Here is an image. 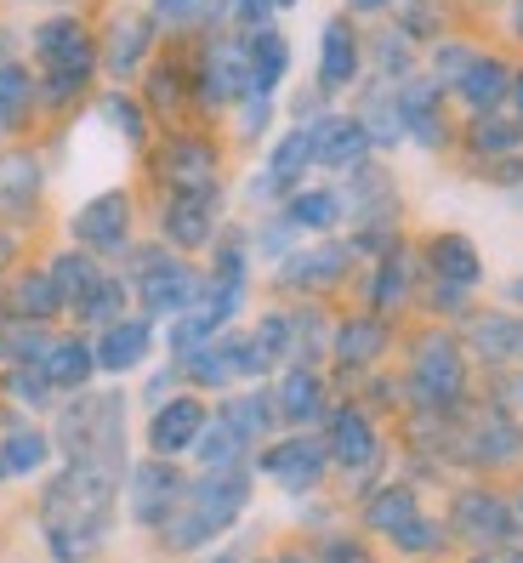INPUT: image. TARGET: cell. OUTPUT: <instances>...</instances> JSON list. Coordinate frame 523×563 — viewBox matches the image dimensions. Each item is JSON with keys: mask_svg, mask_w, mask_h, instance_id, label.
I'll return each instance as SVG.
<instances>
[{"mask_svg": "<svg viewBox=\"0 0 523 563\" xmlns=\"http://www.w3.org/2000/svg\"><path fill=\"white\" fill-rule=\"evenodd\" d=\"M109 501H114V473L109 467H80L69 461L41 495V523L46 547L57 563H86L109 536Z\"/></svg>", "mask_w": 523, "mask_h": 563, "instance_id": "obj_1", "label": "cell"}, {"mask_svg": "<svg viewBox=\"0 0 523 563\" xmlns=\"http://www.w3.org/2000/svg\"><path fill=\"white\" fill-rule=\"evenodd\" d=\"M29 46H35L41 69H46V86H41L46 109L75 103V97L91 86V75H97V41H91V29L80 18H69V12L41 18L35 35H29Z\"/></svg>", "mask_w": 523, "mask_h": 563, "instance_id": "obj_2", "label": "cell"}, {"mask_svg": "<svg viewBox=\"0 0 523 563\" xmlns=\"http://www.w3.org/2000/svg\"><path fill=\"white\" fill-rule=\"evenodd\" d=\"M245 501H251V478L240 467H222V473H205L200 484H188L182 507L159 529H166V541L177 552H193V547H205L211 536H222V529L245 512Z\"/></svg>", "mask_w": 523, "mask_h": 563, "instance_id": "obj_3", "label": "cell"}, {"mask_svg": "<svg viewBox=\"0 0 523 563\" xmlns=\"http://www.w3.org/2000/svg\"><path fill=\"white\" fill-rule=\"evenodd\" d=\"M125 399L120 393H97V399H80L63 410V427H57V444L69 450V461L80 467H120V450H125Z\"/></svg>", "mask_w": 523, "mask_h": 563, "instance_id": "obj_4", "label": "cell"}, {"mask_svg": "<svg viewBox=\"0 0 523 563\" xmlns=\"http://www.w3.org/2000/svg\"><path fill=\"white\" fill-rule=\"evenodd\" d=\"M205 290V279L188 268L177 251H143L137 256V296L143 308L159 319H177L182 308H193V296Z\"/></svg>", "mask_w": 523, "mask_h": 563, "instance_id": "obj_5", "label": "cell"}, {"mask_svg": "<svg viewBox=\"0 0 523 563\" xmlns=\"http://www.w3.org/2000/svg\"><path fill=\"white\" fill-rule=\"evenodd\" d=\"M75 240L86 256H120L131 245V200L120 188H103V194H91V200L75 211Z\"/></svg>", "mask_w": 523, "mask_h": 563, "instance_id": "obj_6", "label": "cell"}, {"mask_svg": "<svg viewBox=\"0 0 523 563\" xmlns=\"http://www.w3.org/2000/svg\"><path fill=\"white\" fill-rule=\"evenodd\" d=\"M182 473L171 467L166 455L159 461H143V467H131V484H125V507L137 523H166L177 507H182Z\"/></svg>", "mask_w": 523, "mask_h": 563, "instance_id": "obj_7", "label": "cell"}, {"mask_svg": "<svg viewBox=\"0 0 523 563\" xmlns=\"http://www.w3.org/2000/svg\"><path fill=\"white\" fill-rule=\"evenodd\" d=\"M216 206L222 194L216 188H182L166 200V217H159V228H166V245L171 251H200L216 240Z\"/></svg>", "mask_w": 523, "mask_h": 563, "instance_id": "obj_8", "label": "cell"}, {"mask_svg": "<svg viewBox=\"0 0 523 563\" xmlns=\"http://www.w3.org/2000/svg\"><path fill=\"white\" fill-rule=\"evenodd\" d=\"M200 97L211 109H234L251 97V57L245 41H211V52L200 57Z\"/></svg>", "mask_w": 523, "mask_h": 563, "instance_id": "obj_9", "label": "cell"}, {"mask_svg": "<svg viewBox=\"0 0 523 563\" xmlns=\"http://www.w3.org/2000/svg\"><path fill=\"white\" fill-rule=\"evenodd\" d=\"M308 143H313V165H331V172H358L370 159V137L358 114H319L308 125Z\"/></svg>", "mask_w": 523, "mask_h": 563, "instance_id": "obj_10", "label": "cell"}, {"mask_svg": "<svg viewBox=\"0 0 523 563\" xmlns=\"http://www.w3.org/2000/svg\"><path fill=\"white\" fill-rule=\"evenodd\" d=\"M461 347H455L449 336H427L415 347V371H410V382H415V393L427 405H449V399H461Z\"/></svg>", "mask_w": 523, "mask_h": 563, "instance_id": "obj_11", "label": "cell"}, {"mask_svg": "<svg viewBox=\"0 0 523 563\" xmlns=\"http://www.w3.org/2000/svg\"><path fill=\"white\" fill-rule=\"evenodd\" d=\"M427 268H433V285H438V302L449 308V302H461V296L478 285V251L461 234H438L427 245Z\"/></svg>", "mask_w": 523, "mask_h": 563, "instance_id": "obj_12", "label": "cell"}, {"mask_svg": "<svg viewBox=\"0 0 523 563\" xmlns=\"http://www.w3.org/2000/svg\"><path fill=\"white\" fill-rule=\"evenodd\" d=\"M205 405L200 399H166L154 410V421H148V444H154V455H182V450H193L200 444V433H205Z\"/></svg>", "mask_w": 523, "mask_h": 563, "instance_id": "obj_13", "label": "cell"}, {"mask_svg": "<svg viewBox=\"0 0 523 563\" xmlns=\"http://www.w3.org/2000/svg\"><path fill=\"white\" fill-rule=\"evenodd\" d=\"M324 461H331V450H324L319 439H308V433H297V439H285V444H274L268 455H262V467H268V478L285 484V489H313L324 478Z\"/></svg>", "mask_w": 523, "mask_h": 563, "instance_id": "obj_14", "label": "cell"}, {"mask_svg": "<svg viewBox=\"0 0 523 563\" xmlns=\"http://www.w3.org/2000/svg\"><path fill=\"white\" fill-rule=\"evenodd\" d=\"M148 347H154V324L148 319H114L103 336L91 342V358H97V371L125 376V371H137V364L148 358Z\"/></svg>", "mask_w": 523, "mask_h": 563, "instance_id": "obj_15", "label": "cell"}, {"mask_svg": "<svg viewBox=\"0 0 523 563\" xmlns=\"http://www.w3.org/2000/svg\"><path fill=\"white\" fill-rule=\"evenodd\" d=\"M358 63H365V46H358L353 23L347 18H331L319 35V86L324 91H342L358 80Z\"/></svg>", "mask_w": 523, "mask_h": 563, "instance_id": "obj_16", "label": "cell"}, {"mask_svg": "<svg viewBox=\"0 0 523 563\" xmlns=\"http://www.w3.org/2000/svg\"><path fill=\"white\" fill-rule=\"evenodd\" d=\"M308 165H313L308 125L302 131H285V137L268 148V165H262V177H256V200H279V188H297Z\"/></svg>", "mask_w": 523, "mask_h": 563, "instance_id": "obj_17", "label": "cell"}, {"mask_svg": "<svg viewBox=\"0 0 523 563\" xmlns=\"http://www.w3.org/2000/svg\"><path fill=\"white\" fill-rule=\"evenodd\" d=\"M188 376L200 382V387H234V382L256 376V371H251V347H245V336H216L211 347L188 353Z\"/></svg>", "mask_w": 523, "mask_h": 563, "instance_id": "obj_18", "label": "cell"}, {"mask_svg": "<svg viewBox=\"0 0 523 563\" xmlns=\"http://www.w3.org/2000/svg\"><path fill=\"white\" fill-rule=\"evenodd\" d=\"M399 120H404L410 143L444 148V114H438V86L433 80H404L399 86Z\"/></svg>", "mask_w": 523, "mask_h": 563, "instance_id": "obj_19", "label": "cell"}, {"mask_svg": "<svg viewBox=\"0 0 523 563\" xmlns=\"http://www.w3.org/2000/svg\"><path fill=\"white\" fill-rule=\"evenodd\" d=\"M347 274V245H302L279 262V279L290 290H324Z\"/></svg>", "mask_w": 523, "mask_h": 563, "instance_id": "obj_20", "label": "cell"}, {"mask_svg": "<svg viewBox=\"0 0 523 563\" xmlns=\"http://www.w3.org/2000/svg\"><path fill=\"white\" fill-rule=\"evenodd\" d=\"M324 450L336 455V467L365 473L376 461V427H370V416L365 410H336L331 416V444H324Z\"/></svg>", "mask_w": 523, "mask_h": 563, "instance_id": "obj_21", "label": "cell"}, {"mask_svg": "<svg viewBox=\"0 0 523 563\" xmlns=\"http://www.w3.org/2000/svg\"><path fill=\"white\" fill-rule=\"evenodd\" d=\"M41 200V165L35 154H0V222L7 217H29Z\"/></svg>", "mask_w": 523, "mask_h": 563, "instance_id": "obj_22", "label": "cell"}, {"mask_svg": "<svg viewBox=\"0 0 523 563\" xmlns=\"http://www.w3.org/2000/svg\"><path fill=\"white\" fill-rule=\"evenodd\" d=\"M274 416L279 421H319L324 416V382L308 371V364H290L274 387Z\"/></svg>", "mask_w": 523, "mask_h": 563, "instance_id": "obj_23", "label": "cell"}, {"mask_svg": "<svg viewBox=\"0 0 523 563\" xmlns=\"http://www.w3.org/2000/svg\"><path fill=\"white\" fill-rule=\"evenodd\" d=\"M245 57H251V91L274 97V91H279V80L290 75V41L268 23V29H256V35L245 41Z\"/></svg>", "mask_w": 523, "mask_h": 563, "instance_id": "obj_24", "label": "cell"}, {"mask_svg": "<svg viewBox=\"0 0 523 563\" xmlns=\"http://www.w3.org/2000/svg\"><path fill=\"white\" fill-rule=\"evenodd\" d=\"M35 109H41V91L29 80V69L23 63H0V137H18Z\"/></svg>", "mask_w": 523, "mask_h": 563, "instance_id": "obj_25", "label": "cell"}, {"mask_svg": "<svg viewBox=\"0 0 523 563\" xmlns=\"http://www.w3.org/2000/svg\"><path fill=\"white\" fill-rule=\"evenodd\" d=\"M285 217L302 228V234H324V228H336L347 217V194L342 188H297L285 200Z\"/></svg>", "mask_w": 523, "mask_h": 563, "instance_id": "obj_26", "label": "cell"}, {"mask_svg": "<svg viewBox=\"0 0 523 563\" xmlns=\"http://www.w3.org/2000/svg\"><path fill=\"white\" fill-rule=\"evenodd\" d=\"M7 308H12V319H35V324H46L52 313H63L69 302H63V290L52 285V274L35 268V274H18V279H12Z\"/></svg>", "mask_w": 523, "mask_h": 563, "instance_id": "obj_27", "label": "cell"}, {"mask_svg": "<svg viewBox=\"0 0 523 563\" xmlns=\"http://www.w3.org/2000/svg\"><path fill=\"white\" fill-rule=\"evenodd\" d=\"M148 46H154V18H143V12L120 18V23L109 29V69H114L120 80L137 75L143 57H148Z\"/></svg>", "mask_w": 523, "mask_h": 563, "instance_id": "obj_28", "label": "cell"}, {"mask_svg": "<svg viewBox=\"0 0 523 563\" xmlns=\"http://www.w3.org/2000/svg\"><path fill=\"white\" fill-rule=\"evenodd\" d=\"M507 86H512L507 69H501L496 57H483V52L472 57V69L455 80V91H461V103H467L472 114H496V109H501V97H507Z\"/></svg>", "mask_w": 523, "mask_h": 563, "instance_id": "obj_29", "label": "cell"}, {"mask_svg": "<svg viewBox=\"0 0 523 563\" xmlns=\"http://www.w3.org/2000/svg\"><path fill=\"white\" fill-rule=\"evenodd\" d=\"M46 461H52V439L41 427H12V433L0 439V478H29V473H41Z\"/></svg>", "mask_w": 523, "mask_h": 563, "instance_id": "obj_30", "label": "cell"}, {"mask_svg": "<svg viewBox=\"0 0 523 563\" xmlns=\"http://www.w3.org/2000/svg\"><path fill=\"white\" fill-rule=\"evenodd\" d=\"M358 125H365L370 148H399L404 143V120H399V91L387 80L365 97V109H358Z\"/></svg>", "mask_w": 523, "mask_h": 563, "instance_id": "obj_31", "label": "cell"}, {"mask_svg": "<svg viewBox=\"0 0 523 563\" xmlns=\"http://www.w3.org/2000/svg\"><path fill=\"white\" fill-rule=\"evenodd\" d=\"M35 371L52 382V387H86L91 371H97V358H91V342H75V336H63L46 347V358L35 364Z\"/></svg>", "mask_w": 523, "mask_h": 563, "instance_id": "obj_32", "label": "cell"}, {"mask_svg": "<svg viewBox=\"0 0 523 563\" xmlns=\"http://www.w3.org/2000/svg\"><path fill=\"white\" fill-rule=\"evenodd\" d=\"M75 319L80 324H91V330H109L114 319H125V285L120 279H109V274H97L80 296H75Z\"/></svg>", "mask_w": 523, "mask_h": 563, "instance_id": "obj_33", "label": "cell"}, {"mask_svg": "<svg viewBox=\"0 0 523 563\" xmlns=\"http://www.w3.org/2000/svg\"><path fill=\"white\" fill-rule=\"evenodd\" d=\"M166 177H171V194H182V188H216V159H211V148L205 143H171L166 148Z\"/></svg>", "mask_w": 523, "mask_h": 563, "instance_id": "obj_34", "label": "cell"}, {"mask_svg": "<svg viewBox=\"0 0 523 563\" xmlns=\"http://www.w3.org/2000/svg\"><path fill=\"white\" fill-rule=\"evenodd\" d=\"M472 461H483V467H501V461H518V450H523V433H518V421H507V416H483L478 427H472Z\"/></svg>", "mask_w": 523, "mask_h": 563, "instance_id": "obj_35", "label": "cell"}, {"mask_svg": "<svg viewBox=\"0 0 523 563\" xmlns=\"http://www.w3.org/2000/svg\"><path fill=\"white\" fill-rule=\"evenodd\" d=\"M46 347H52V336L35 324V319H7L0 324V364H41L46 358Z\"/></svg>", "mask_w": 523, "mask_h": 563, "instance_id": "obj_36", "label": "cell"}, {"mask_svg": "<svg viewBox=\"0 0 523 563\" xmlns=\"http://www.w3.org/2000/svg\"><path fill=\"white\" fill-rule=\"evenodd\" d=\"M461 529L478 541H501L512 529V512L507 501H496V495H461Z\"/></svg>", "mask_w": 523, "mask_h": 563, "instance_id": "obj_37", "label": "cell"}, {"mask_svg": "<svg viewBox=\"0 0 523 563\" xmlns=\"http://www.w3.org/2000/svg\"><path fill=\"white\" fill-rule=\"evenodd\" d=\"M410 296V251H381V268H376V279H370V302L376 308H399Z\"/></svg>", "mask_w": 523, "mask_h": 563, "instance_id": "obj_38", "label": "cell"}, {"mask_svg": "<svg viewBox=\"0 0 523 563\" xmlns=\"http://www.w3.org/2000/svg\"><path fill=\"white\" fill-rule=\"evenodd\" d=\"M193 450H200V467H205V473H222V467H240L245 439L216 416V421H205V433H200V444H193Z\"/></svg>", "mask_w": 523, "mask_h": 563, "instance_id": "obj_39", "label": "cell"}, {"mask_svg": "<svg viewBox=\"0 0 523 563\" xmlns=\"http://www.w3.org/2000/svg\"><path fill=\"white\" fill-rule=\"evenodd\" d=\"M336 358L342 364H365V358H376L381 353V324L376 319H353V324H342L336 330Z\"/></svg>", "mask_w": 523, "mask_h": 563, "instance_id": "obj_40", "label": "cell"}, {"mask_svg": "<svg viewBox=\"0 0 523 563\" xmlns=\"http://www.w3.org/2000/svg\"><path fill=\"white\" fill-rule=\"evenodd\" d=\"M46 274H52V285L63 290V302H75V296L97 279V262H91L86 251H63V256L46 262Z\"/></svg>", "mask_w": 523, "mask_h": 563, "instance_id": "obj_41", "label": "cell"}, {"mask_svg": "<svg viewBox=\"0 0 523 563\" xmlns=\"http://www.w3.org/2000/svg\"><path fill=\"white\" fill-rule=\"evenodd\" d=\"M365 518H370V529H387V536H392V529H404V523L415 518V489H404V484L381 489Z\"/></svg>", "mask_w": 523, "mask_h": 563, "instance_id": "obj_42", "label": "cell"}, {"mask_svg": "<svg viewBox=\"0 0 523 563\" xmlns=\"http://www.w3.org/2000/svg\"><path fill=\"white\" fill-rule=\"evenodd\" d=\"M472 347L489 353V358H512L523 347V324H507V319H478L472 324Z\"/></svg>", "mask_w": 523, "mask_h": 563, "instance_id": "obj_43", "label": "cell"}, {"mask_svg": "<svg viewBox=\"0 0 523 563\" xmlns=\"http://www.w3.org/2000/svg\"><path fill=\"white\" fill-rule=\"evenodd\" d=\"M472 148H478V154H512V148H518V125H501V120L478 114V125H472Z\"/></svg>", "mask_w": 523, "mask_h": 563, "instance_id": "obj_44", "label": "cell"}, {"mask_svg": "<svg viewBox=\"0 0 523 563\" xmlns=\"http://www.w3.org/2000/svg\"><path fill=\"white\" fill-rule=\"evenodd\" d=\"M211 12V0H154V23H166V29H182V23H200Z\"/></svg>", "mask_w": 523, "mask_h": 563, "instance_id": "obj_45", "label": "cell"}, {"mask_svg": "<svg viewBox=\"0 0 523 563\" xmlns=\"http://www.w3.org/2000/svg\"><path fill=\"white\" fill-rule=\"evenodd\" d=\"M392 541H399L404 552H433V547H438L444 536H438V529H433L427 518H421V512H415V518H410L404 529H392Z\"/></svg>", "mask_w": 523, "mask_h": 563, "instance_id": "obj_46", "label": "cell"}, {"mask_svg": "<svg viewBox=\"0 0 523 563\" xmlns=\"http://www.w3.org/2000/svg\"><path fill=\"white\" fill-rule=\"evenodd\" d=\"M103 114L120 125V137H125V143H143V114H137V103H131V97H109Z\"/></svg>", "mask_w": 523, "mask_h": 563, "instance_id": "obj_47", "label": "cell"}, {"mask_svg": "<svg viewBox=\"0 0 523 563\" xmlns=\"http://www.w3.org/2000/svg\"><path fill=\"white\" fill-rule=\"evenodd\" d=\"M472 57H478V52H467V46H438L433 75H438V80H461V75L472 69Z\"/></svg>", "mask_w": 523, "mask_h": 563, "instance_id": "obj_48", "label": "cell"}, {"mask_svg": "<svg viewBox=\"0 0 523 563\" xmlns=\"http://www.w3.org/2000/svg\"><path fill=\"white\" fill-rule=\"evenodd\" d=\"M347 7H353V12H387L392 0H347Z\"/></svg>", "mask_w": 523, "mask_h": 563, "instance_id": "obj_49", "label": "cell"}, {"mask_svg": "<svg viewBox=\"0 0 523 563\" xmlns=\"http://www.w3.org/2000/svg\"><path fill=\"white\" fill-rule=\"evenodd\" d=\"M7 262H12V234L0 228V274H7Z\"/></svg>", "mask_w": 523, "mask_h": 563, "instance_id": "obj_50", "label": "cell"}, {"mask_svg": "<svg viewBox=\"0 0 523 563\" xmlns=\"http://www.w3.org/2000/svg\"><path fill=\"white\" fill-rule=\"evenodd\" d=\"M478 563H523V552H501V558H478Z\"/></svg>", "mask_w": 523, "mask_h": 563, "instance_id": "obj_51", "label": "cell"}, {"mask_svg": "<svg viewBox=\"0 0 523 563\" xmlns=\"http://www.w3.org/2000/svg\"><path fill=\"white\" fill-rule=\"evenodd\" d=\"M512 29H518V35H523V0H518V7H512Z\"/></svg>", "mask_w": 523, "mask_h": 563, "instance_id": "obj_52", "label": "cell"}, {"mask_svg": "<svg viewBox=\"0 0 523 563\" xmlns=\"http://www.w3.org/2000/svg\"><path fill=\"white\" fill-rule=\"evenodd\" d=\"M290 7H297V0H274V12H290Z\"/></svg>", "mask_w": 523, "mask_h": 563, "instance_id": "obj_53", "label": "cell"}, {"mask_svg": "<svg viewBox=\"0 0 523 563\" xmlns=\"http://www.w3.org/2000/svg\"><path fill=\"white\" fill-rule=\"evenodd\" d=\"M518 114H523V75H518Z\"/></svg>", "mask_w": 523, "mask_h": 563, "instance_id": "obj_54", "label": "cell"}, {"mask_svg": "<svg viewBox=\"0 0 523 563\" xmlns=\"http://www.w3.org/2000/svg\"><path fill=\"white\" fill-rule=\"evenodd\" d=\"M512 302H523V285H512Z\"/></svg>", "mask_w": 523, "mask_h": 563, "instance_id": "obj_55", "label": "cell"}, {"mask_svg": "<svg viewBox=\"0 0 523 563\" xmlns=\"http://www.w3.org/2000/svg\"><path fill=\"white\" fill-rule=\"evenodd\" d=\"M268 563H302V558H268Z\"/></svg>", "mask_w": 523, "mask_h": 563, "instance_id": "obj_56", "label": "cell"}, {"mask_svg": "<svg viewBox=\"0 0 523 563\" xmlns=\"http://www.w3.org/2000/svg\"><path fill=\"white\" fill-rule=\"evenodd\" d=\"M518 507H523V501H518Z\"/></svg>", "mask_w": 523, "mask_h": 563, "instance_id": "obj_57", "label": "cell"}]
</instances>
